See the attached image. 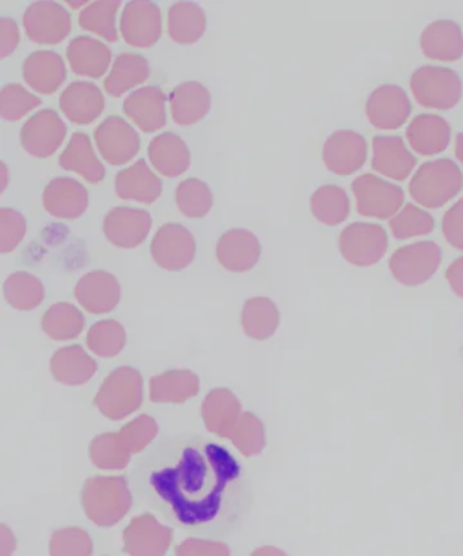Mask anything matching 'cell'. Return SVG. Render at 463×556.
Here are the masks:
<instances>
[{"mask_svg":"<svg viewBox=\"0 0 463 556\" xmlns=\"http://www.w3.org/2000/svg\"><path fill=\"white\" fill-rule=\"evenodd\" d=\"M140 504L195 535L228 538L247 522L253 488L225 446L199 435H171L150 446L130 470Z\"/></svg>","mask_w":463,"mask_h":556,"instance_id":"1","label":"cell"},{"mask_svg":"<svg viewBox=\"0 0 463 556\" xmlns=\"http://www.w3.org/2000/svg\"><path fill=\"white\" fill-rule=\"evenodd\" d=\"M82 505L96 526L112 527L128 515L133 494L123 477H92L82 490Z\"/></svg>","mask_w":463,"mask_h":556,"instance_id":"2","label":"cell"},{"mask_svg":"<svg viewBox=\"0 0 463 556\" xmlns=\"http://www.w3.org/2000/svg\"><path fill=\"white\" fill-rule=\"evenodd\" d=\"M463 187L460 167L450 160L424 163L410 184L412 199L428 210H438L454 199Z\"/></svg>","mask_w":463,"mask_h":556,"instance_id":"3","label":"cell"},{"mask_svg":"<svg viewBox=\"0 0 463 556\" xmlns=\"http://www.w3.org/2000/svg\"><path fill=\"white\" fill-rule=\"evenodd\" d=\"M143 402V378L139 370L122 367L113 370L96 395V406L113 421L127 418Z\"/></svg>","mask_w":463,"mask_h":556,"instance_id":"4","label":"cell"},{"mask_svg":"<svg viewBox=\"0 0 463 556\" xmlns=\"http://www.w3.org/2000/svg\"><path fill=\"white\" fill-rule=\"evenodd\" d=\"M411 90L418 105L450 111L461 101L462 80L453 70L424 65L413 73Z\"/></svg>","mask_w":463,"mask_h":556,"instance_id":"5","label":"cell"},{"mask_svg":"<svg viewBox=\"0 0 463 556\" xmlns=\"http://www.w3.org/2000/svg\"><path fill=\"white\" fill-rule=\"evenodd\" d=\"M442 263V249L434 242H417L397 250L391 255L389 268L397 281L406 287H417L437 274Z\"/></svg>","mask_w":463,"mask_h":556,"instance_id":"6","label":"cell"},{"mask_svg":"<svg viewBox=\"0 0 463 556\" xmlns=\"http://www.w3.org/2000/svg\"><path fill=\"white\" fill-rule=\"evenodd\" d=\"M359 214L386 220L399 212L404 204V190L373 174H364L352 184Z\"/></svg>","mask_w":463,"mask_h":556,"instance_id":"7","label":"cell"},{"mask_svg":"<svg viewBox=\"0 0 463 556\" xmlns=\"http://www.w3.org/2000/svg\"><path fill=\"white\" fill-rule=\"evenodd\" d=\"M388 236L383 227L373 223H353L340 236V252L355 266L378 264L388 252Z\"/></svg>","mask_w":463,"mask_h":556,"instance_id":"8","label":"cell"},{"mask_svg":"<svg viewBox=\"0 0 463 556\" xmlns=\"http://www.w3.org/2000/svg\"><path fill=\"white\" fill-rule=\"evenodd\" d=\"M151 255L162 269L184 270L195 260V237L188 228L168 223V225L162 226L152 239Z\"/></svg>","mask_w":463,"mask_h":556,"instance_id":"9","label":"cell"},{"mask_svg":"<svg viewBox=\"0 0 463 556\" xmlns=\"http://www.w3.org/2000/svg\"><path fill=\"white\" fill-rule=\"evenodd\" d=\"M67 127L52 109H43L27 119L21 129V144L27 154L49 157L62 147Z\"/></svg>","mask_w":463,"mask_h":556,"instance_id":"10","label":"cell"},{"mask_svg":"<svg viewBox=\"0 0 463 556\" xmlns=\"http://www.w3.org/2000/svg\"><path fill=\"white\" fill-rule=\"evenodd\" d=\"M24 26L27 37L40 46H57L71 31L70 14L62 4L36 2L26 9Z\"/></svg>","mask_w":463,"mask_h":556,"instance_id":"11","label":"cell"},{"mask_svg":"<svg viewBox=\"0 0 463 556\" xmlns=\"http://www.w3.org/2000/svg\"><path fill=\"white\" fill-rule=\"evenodd\" d=\"M98 151L109 165L123 166L133 161L140 150L136 130L117 116L103 119L95 134Z\"/></svg>","mask_w":463,"mask_h":556,"instance_id":"12","label":"cell"},{"mask_svg":"<svg viewBox=\"0 0 463 556\" xmlns=\"http://www.w3.org/2000/svg\"><path fill=\"white\" fill-rule=\"evenodd\" d=\"M120 31L130 47L151 48L162 35L160 8L146 0L129 2L123 11Z\"/></svg>","mask_w":463,"mask_h":556,"instance_id":"13","label":"cell"},{"mask_svg":"<svg viewBox=\"0 0 463 556\" xmlns=\"http://www.w3.org/2000/svg\"><path fill=\"white\" fill-rule=\"evenodd\" d=\"M123 541L128 556H165L172 546L173 531L154 516L145 514L125 528Z\"/></svg>","mask_w":463,"mask_h":556,"instance_id":"14","label":"cell"},{"mask_svg":"<svg viewBox=\"0 0 463 556\" xmlns=\"http://www.w3.org/2000/svg\"><path fill=\"white\" fill-rule=\"evenodd\" d=\"M323 157L329 172L351 176L367 161V141L353 130H337L325 141Z\"/></svg>","mask_w":463,"mask_h":556,"instance_id":"15","label":"cell"},{"mask_svg":"<svg viewBox=\"0 0 463 556\" xmlns=\"http://www.w3.org/2000/svg\"><path fill=\"white\" fill-rule=\"evenodd\" d=\"M152 217L143 210L117 206L103 219V232L109 242L122 249L140 247L149 237Z\"/></svg>","mask_w":463,"mask_h":556,"instance_id":"16","label":"cell"},{"mask_svg":"<svg viewBox=\"0 0 463 556\" xmlns=\"http://www.w3.org/2000/svg\"><path fill=\"white\" fill-rule=\"evenodd\" d=\"M370 123L375 128L395 130L408 122L412 113L410 98L401 87L385 85L370 96L366 106Z\"/></svg>","mask_w":463,"mask_h":556,"instance_id":"17","label":"cell"},{"mask_svg":"<svg viewBox=\"0 0 463 556\" xmlns=\"http://www.w3.org/2000/svg\"><path fill=\"white\" fill-rule=\"evenodd\" d=\"M261 244L253 232L243 228H233L223 233L216 244V258L223 268L234 274H245L258 265Z\"/></svg>","mask_w":463,"mask_h":556,"instance_id":"18","label":"cell"},{"mask_svg":"<svg viewBox=\"0 0 463 556\" xmlns=\"http://www.w3.org/2000/svg\"><path fill=\"white\" fill-rule=\"evenodd\" d=\"M75 299L90 314L111 313L122 299V287L117 278L108 271H90L76 283Z\"/></svg>","mask_w":463,"mask_h":556,"instance_id":"19","label":"cell"},{"mask_svg":"<svg viewBox=\"0 0 463 556\" xmlns=\"http://www.w3.org/2000/svg\"><path fill=\"white\" fill-rule=\"evenodd\" d=\"M43 208L58 219L75 220L87 211L89 193L73 178L60 177L48 184L42 194Z\"/></svg>","mask_w":463,"mask_h":556,"instance_id":"20","label":"cell"},{"mask_svg":"<svg viewBox=\"0 0 463 556\" xmlns=\"http://www.w3.org/2000/svg\"><path fill=\"white\" fill-rule=\"evenodd\" d=\"M373 151L374 170L396 181H405L416 167V157L399 136H377L373 140Z\"/></svg>","mask_w":463,"mask_h":556,"instance_id":"21","label":"cell"},{"mask_svg":"<svg viewBox=\"0 0 463 556\" xmlns=\"http://www.w3.org/2000/svg\"><path fill=\"white\" fill-rule=\"evenodd\" d=\"M124 112L143 132H157L166 125L165 94L160 87H143L124 101Z\"/></svg>","mask_w":463,"mask_h":556,"instance_id":"22","label":"cell"},{"mask_svg":"<svg viewBox=\"0 0 463 556\" xmlns=\"http://www.w3.org/2000/svg\"><path fill=\"white\" fill-rule=\"evenodd\" d=\"M59 105L71 123L85 125L101 116L105 100L96 85L74 81L60 96Z\"/></svg>","mask_w":463,"mask_h":556,"instance_id":"23","label":"cell"},{"mask_svg":"<svg viewBox=\"0 0 463 556\" xmlns=\"http://www.w3.org/2000/svg\"><path fill=\"white\" fill-rule=\"evenodd\" d=\"M242 406L230 390H212L201 405L205 428L220 438H230L242 416Z\"/></svg>","mask_w":463,"mask_h":556,"instance_id":"24","label":"cell"},{"mask_svg":"<svg viewBox=\"0 0 463 556\" xmlns=\"http://www.w3.org/2000/svg\"><path fill=\"white\" fill-rule=\"evenodd\" d=\"M406 138L418 155H438L450 144L451 128L449 123L437 114H421L408 127Z\"/></svg>","mask_w":463,"mask_h":556,"instance_id":"25","label":"cell"},{"mask_svg":"<svg viewBox=\"0 0 463 556\" xmlns=\"http://www.w3.org/2000/svg\"><path fill=\"white\" fill-rule=\"evenodd\" d=\"M22 74L27 85L41 94H53L63 85L67 70L63 59L51 51L32 53L25 60Z\"/></svg>","mask_w":463,"mask_h":556,"instance_id":"26","label":"cell"},{"mask_svg":"<svg viewBox=\"0 0 463 556\" xmlns=\"http://www.w3.org/2000/svg\"><path fill=\"white\" fill-rule=\"evenodd\" d=\"M422 51L428 59L456 62L463 56V36L453 21H435L424 29Z\"/></svg>","mask_w":463,"mask_h":556,"instance_id":"27","label":"cell"},{"mask_svg":"<svg viewBox=\"0 0 463 556\" xmlns=\"http://www.w3.org/2000/svg\"><path fill=\"white\" fill-rule=\"evenodd\" d=\"M67 60L75 74L97 79L105 75L112 62V52L96 38L82 36L70 42Z\"/></svg>","mask_w":463,"mask_h":556,"instance_id":"28","label":"cell"},{"mask_svg":"<svg viewBox=\"0 0 463 556\" xmlns=\"http://www.w3.org/2000/svg\"><path fill=\"white\" fill-rule=\"evenodd\" d=\"M116 193L120 199L152 204L160 199L162 181L152 173L143 160L120 172L116 177Z\"/></svg>","mask_w":463,"mask_h":556,"instance_id":"29","label":"cell"},{"mask_svg":"<svg viewBox=\"0 0 463 556\" xmlns=\"http://www.w3.org/2000/svg\"><path fill=\"white\" fill-rule=\"evenodd\" d=\"M149 156L158 173L168 178L182 176L190 166L188 146L172 132L158 135L151 140Z\"/></svg>","mask_w":463,"mask_h":556,"instance_id":"30","label":"cell"},{"mask_svg":"<svg viewBox=\"0 0 463 556\" xmlns=\"http://www.w3.org/2000/svg\"><path fill=\"white\" fill-rule=\"evenodd\" d=\"M171 109L173 119L178 125L198 124L210 112V91L198 81L179 85L172 91Z\"/></svg>","mask_w":463,"mask_h":556,"instance_id":"31","label":"cell"},{"mask_svg":"<svg viewBox=\"0 0 463 556\" xmlns=\"http://www.w3.org/2000/svg\"><path fill=\"white\" fill-rule=\"evenodd\" d=\"M51 372L60 383L82 386L97 372V363L84 348L71 345L59 349L51 359Z\"/></svg>","mask_w":463,"mask_h":556,"instance_id":"32","label":"cell"},{"mask_svg":"<svg viewBox=\"0 0 463 556\" xmlns=\"http://www.w3.org/2000/svg\"><path fill=\"white\" fill-rule=\"evenodd\" d=\"M198 375L188 369L167 370L150 381V397L154 403H184L199 394Z\"/></svg>","mask_w":463,"mask_h":556,"instance_id":"33","label":"cell"},{"mask_svg":"<svg viewBox=\"0 0 463 556\" xmlns=\"http://www.w3.org/2000/svg\"><path fill=\"white\" fill-rule=\"evenodd\" d=\"M59 163L64 170L79 174L91 184L101 182L105 177V167L92 150L89 136L85 134L73 135L67 149L60 155Z\"/></svg>","mask_w":463,"mask_h":556,"instance_id":"34","label":"cell"},{"mask_svg":"<svg viewBox=\"0 0 463 556\" xmlns=\"http://www.w3.org/2000/svg\"><path fill=\"white\" fill-rule=\"evenodd\" d=\"M150 76L149 62L143 56L134 53H123L113 64L103 87L109 96L122 97L134 87L145 84Z\"/></svg>","mask_w":463,"mask_h":556,"instance_id":"35","label":"cell"},{"mask_svg":"<svg viewBox=\"0 0 463 556\" xmlns=\"http://www.w3.org/2000/svg\"><path fill=\"white\" fill-rule=\"evenodd\" d=\"M168 36L182 46L196 43L203 37L207 18L204 10L192 2H178L168 11Z\"/></svg>","mask_w":463,"mask_h":556,"instance_id":"36","label":"cell"},{"mask_svg":"<svg viewBox=\"0 0 463 556\" xmlns=\"http://www.w3.org/2000/svg\"><path fill=\"white\" fill-rule=\"evenodd\" d=\"M280 324V313L268 298H253L245 303L242 326L253 340L265 341L275 334Z\"/></svg>","mask_w":463,"mask_h":556,"instance_id":"37","label":"cell"},{"mask_svg":"<svg viewBox=\"0 0 463 556\" xmlns=\"http://www.w3.org/2000/svg\"><path fill=\"white\" fill-rule=\"evenodd\" d=\"M310 206L315 219L326 226H339L350 215V199L345 189L335 185L321 187L313 194Z\"/></svg>","mask_w":463,"mask_h":556,"instance_id":"38","label":"cell"},{"mask_svg":"<svg viewBox=\"0 0 463 556\" xmlns=\"http://www.w3.org/2000/svg\"><path fill=\"white\" fill-rule=\"evenodd\" d=\"M85 318L73 304L58 303L43 315L42 330L54 341H67L84 330Z\"/></svg>","mask_w":463,"mask_h":556,"instance_id":"39","label":"cell"},{"mask_svg":"<svg viewBox=\"0 0 463 556\" xmlns=\"http://www.w3.org/2000/svg\"><path fill=\"white\" fill-rule=\"evenodd\" d=\"M4 298L15 309L30 311L42 303L46 289L36 276L26 271H16L4 282Z\"/></svg>","mask_w":463,"mask_h":556,"instance_id":"40","label":"cell"},{"mask_svg":"<svg viewBox=\"0 0 463 556\" xmlns=\"http://www.w3.org/2000/svg\"><path fill=\"white\" fill-rule=\"evenodd\" d=\"M120 5H122V2H118V0H114V2H95L87 5L79 15L82 29L95 33V35L101 36L108 41H117L116 15Z\"/></svg>","mask_w":463,"mask_h":556,"instance_id":"41","label":"cell"},{"mask_svg":"<svg viewBox=\"0 0 463 556\" xmlns=\"http://www.w3.org/2000/svg\"><path fill=\"white\" fill-rule=\"evenodd\" d=\"M176 203L183 215L200 219L210 214L214 205V195L209 185L198 178H189L178 185Z\"/></svg>","mask_w":463,"mask_h":556,"instance_id":"42","label":"cell"},{"mask_svg":"<svg viewBox=\"0 0 463 556\" xmlns=\"http://www.w3.org/2000/svg\"><path fill=\"white\" fill-rule=\"evenodd\" d=\"M86 342L98 357L112 358L123 351L127 343V332L116 320H101L91 327Z\"/></svg>","mask_w":463,"mask_h":556,"instance_id":"43","label":"cell"},{"mask_svg":"<svg viewBox=\"0 0 463 556\" xmlns=\"http://www.w3.org/2000/svg\"><path fill=\"white\" fill-rule=\"evenodd\" d=\"M90 459L101 470H123L130 454L118 433H105L91 441Z\"/></svg>","mask_w":463,"mask_h":556,"instance_id":"44","label":"cell"},{"mask_svg":"<svg viewBox=\"0 0 463 556\" xmlns=\"http://www.w3.org/2000/svg\"><path fill=\"white\" fill-rule=\"evenodd\" d=\"M390 230L396 239L405 241V239L428 236L435 228V220L428 212L418 208L413 204H408L399 215L390 220Z\"/></svg>","mask_w":463,"mask_h":556,"instance_id":"45","label":"cell"},{"mask_svg":"<svg viewBox=\"0 0 463 556\" xmlns=\"http://www.w3.org/2000/svg\"><path fill=\"white\" fill-rule=\"evenodd\" d=\"M228 439L242 455H259L264 451L266 444L264 425L254 414L243 413Z\"/></svg>","mask_w":463,"mask_h":556,"instance_id":"46","label":"cell"},{"mask_svg":"<svg viewBox=\"0 0 463 556\" xmlns=\"http://www.w3.org/2000/svg\"><path fill=\"white\" fill-rule=\"evenodd\" d=\"M41 105L40 98L21 85L5 86L0 94V114L5 122H20L27 113Z\"/></svg>","mask_w":463,"mask_h":556,"instance_id":"47","label":"cell"},{"mask_svg":"<svg viewBox=\"0 0 463 556\" xmlns=\"http://www.w3.org/2000/svg\"><path fill=\"white\" fill-rule=\"evenodd\" d=\"M92 542L89 533L80 528L70 527L54 532L49 542L51 556H91Z\"/></svg>","mask_w":463,"mask_h":556,"instance_id":"48","label":"cell"},{"mask_svg":"<svg viewBox=\"0 0 463 556\" xmlns=\"http://www.w3.org/2000/svg\"><path fill=\"white\" fill-rule=\"evenodd\" d=\"M158 425L150 416H140L125 425L118 434L130 455L140 454L155 439Z\"/></svg>","mask_w":463,"mask_h":556,"instance_id":"49","label":"cell"},{"mask_svg":"<svg viewBox=\"0 0 463 556\" xmlns=\"http://www.w3.org/2000/svg\"><path fill=\"white\" fill-rule=\"evenodd\" d=\"M26 233L25 217L14 210L0 211V252L8 254L14 252L24 241Z\"/></svg>","mask_w":463,"mask_h":556,"instance_id":"50","label":"cell"},{"mask_svg":"<svg viewBox=\"0 0 463 556\" xmlns=\"http://www.w3.org/2000/svg\"><path fill=\"white\" fill-rule=\"evenodd\" d=\"M177 556H232V552L222 542L187 539L177 547Z\"/></svg>","mask_w":463,"mask_h":556,"instance_id":"51","label":"cell"},{"mask_svg":"<svg viewBox=\"0 0 463 556\" xmlns=\"http://www.w3.org/2000/svg\"><path fill=\"white\" fill-rule=\"evenodd\" d=\"M442 230L451 247L463 252V199L446 212Z\"/></svg>","mask_w":463,"mask_h":556,"instance_id":"52","label":"cell"},{"mask_svg":"<svg viewBox=\"0 0 463 556\" xmlns=\"http://www.w3.org/2000/svg\"><path fill=\"white\" fill-rule=\"evenodd\" d=\"M20 30L15 21L10 18L0 20V58L5 59L18 47Z\"/></svg>","mask_w":463,"mask_h":556,"instance_id":"53","label":"cell"},{"mask_svg":"<svg viewBox=\"0 0 463 556\" xmlns=\"http://www.w3.org/2000/svg\"><path fill=\"white\" fill-rule=\"evenodd\" d=\"M446 277L450 283V288L456 296L463 299V257L455 260L446 271Z\"/></svg>","mask_w":463,"mask_h":556,"instance_id":"54","label":"cell"},{"mask_svg":"<svg viewBox=\"0 0 463 556\" xmlns=\"http://www.w3.org/2000/svg\"><path fill=\"white\" fill-rule=\"evenodd\" d=\"M16 547L15 538L13 532L8 527H0V555L13 556Z\"/></svg>","mask_w":463,"mask_h":556,"instance_id":"55","label":"cell"},{"mask_svg":"<svg viewBox=\"0 0 463 556\" xmlns=\"http://www.w3.org/2000/svg\"><path fill=\"white\" fill-rule=\"evenodd\" d=\"M250 556H287L285 553L280 552L279 548L265 546L254 549L253 554Z\"/></svg>","mask_w":463,"mask_h":556,"instance_id":"56","label":"cell"},{"mask_svg":"<svg viewBox=\"0 0 463 556\" xmlns=\"http://www.w3.org/2000/svg\"><path fill=\"white\" fill-rule=\"evenodd\" d=\"M455 155L463 166V132L456 136L455 139Z\"/></svg>","mask_w":463,"mask_h":556,"instance_id":"57","label":"cell"},{"mask_svg":"<svg viewBox=\"0 0 463 556\" xmlns=\"http://www.w3.org/2000/svg\"><path fill=\"white\" fill-rule=\"evenodd\" d=\"M71 5H73V8H79V5H84L86 4L87 2H68Z\"/></svg>","mask_w":463,"mask_h":556,"instance_id":"58","label":"cell"}]
</instances>
